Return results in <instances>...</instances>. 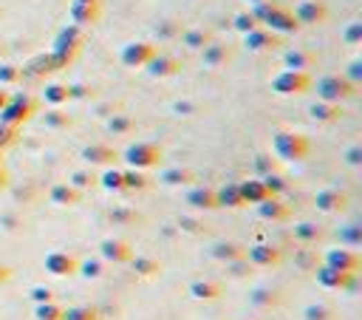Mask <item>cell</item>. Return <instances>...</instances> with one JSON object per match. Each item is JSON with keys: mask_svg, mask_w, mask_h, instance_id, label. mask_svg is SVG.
<instances>
[{"mask_svg": "<svg viewBox=\"0 0 362 320\" xmlns=\"http://www.w3.org/2000/svg\"><path fill=\"white\" fill-rule=\"evenodd\" d=\"M181 35V26L175 23V20H162L159 26H156V37H162V40H173V37H178Z\"/></svg>", "mask_w": 362, "mask_h": 320, "instance_id": "obj_48", "label": "cell"}, {"mask_svg": "<svg viewBox=\"0 0 362 320\" xmlns=\"http://www.w3.org/2000/svg\"><path fill=\"white\" fill-rule=\"evenodd\" d=\"M184 201L193 210H204V213L218 210V201H216V190L213 187H193L190 185V190L184 193Z\"/></svg>", "mask_w": 362, "mask_h": 320, "instance_id": "obj_19", "label": "cell"}, {"mask_svg": "<svg viewBox=\"0 0 362 320\" xmlns=\"http://www.w3.org/2000/svg\"><path fill=\"white\" fill-rule=\"evenodd\" d=\"M102 272H105V261L102 258H88V261H79L77 264V275H82V278H102Z\"/></svg>", "mask_w": 362, "mask_h": 320, "instance_id": "obj_40", "label": "cell"}, {"mask_svg": "<svg viewBox=\"0 0 362 320\" xmlns=\"http://www.w3.org/2000/svg\"><path fill=\"white\" fill-rule=\"evenodd\" d=\"M12 278V270L9 267H3V264H0V283H6Z\"/></svg>", "mask_w": 362, "mask_h": 320, "instance_id": "obj_61", "label": "cell"}, {"mask_svg": "<svg viewBox=\"0 0 362 320\" xmlns=\"http://www.w3.org/2000/svg\"><path fill=\"white\" fill-rule=\"evenodd\" d=\"M247 261L258 270H269V267H278L283 261V250L272 247V244H255V247L247 250Z\"/></svg>", "mask_w": 362, "mask_h": 320, "instance_id": "obj_13", "label": "cell"}, {"mask_svg": "<svg viewBox=\"0 0 362 320\" xmlns=\"http://www.w3.org/2000/svg\"><path fill=\"white\" fill-rule=\"evenodd\" d=\"M79 48H82V35H79V28H77V26L66 28V32H59V37H57V43H54V51H51L54 66L59 68V66L71 63L74 57L79 54Z\"/></svg>", "mask_w": 362, "mask_h": 320, "instance_id": "obj_5", "label": "cell"}, {"mask_svg": "<svg viewBox=\"0 0 362 320\" xmlns=\"http://www.w3.org/2000/svg\"><path fill=\"white\" fill-rule=\"evenodd\" d=\"M297 261H300V267H303V270H312V272L317 270V258H314L309 250H300V252H297Z\"/></svg>", "mask_w": 362, "mask_h": 320, "instance_id": "obj_54", "label": "cell"}, {"mask_svg": "<svg viewBox=\"0 0 362 320\" xmlns=\"http://www.w3.org/2000/svg\"><path fill=\"white\" fill-rule=\"evenodd\" d=\"M156 54V46L147 43V40H133L122 48V54H119V60H122V66L128 68H144L150 60H153Z\"/></svg>", "mask_w": 362, "mask_h": 320, "instance_id": "obj_10", "label": "cell"}, {"mask_svg": "<svg viewBox=\"0 0 362 320\" xmlns=\"http://www.w3.org/2000/svg\"><path fill=\"white\" fill-rule=\"evenodd\" d=\"M68 185L77 187V190H85V187H94L97 185V176L90 170H74L68 176Z\"/></svg>", "mask_w": 362, "mask_h": 320, "instance_id": "obj_47", "label": "cell"}, {"mask_svg": "<svg viewBox=\"0 0 362 320\" xmlns=\"http://www.w3.org/2000/svg\"><path fill=\"white\" fill-rule=\"evenodd\" d=\"M314 207L320 213H340L348 207V196L337 187H323L317 196H314Z\"/></svg>", "mask_w": 362, "mask_h": 320, "instance_id": "obj_16", "label": "cell"}, {"mask_svg": "<svg viewBox=\"0 0 362 320\" xmlns=\"http://www.w3.org/2000/svg\"><path fill=\"white\" fill-rule=\"evenodd\" d=\"M43 125L48 131H66V128L74 125V120H71V113H66L63 108H51V111L43 113Z\"/></svg>", "mask_w": 362, "mask_h": 320, "instance_id": "obj_34", "label": "cell"}, {"mask_svg": "<svg viewBox=\"0 0 362 320\" xmlns=\"http://www.w3.org/2000/svg\"><path fill=\"white\" fill-rule=\"evenodd\" d=\"M309 113H312V120H314V122H323V125L337 122L340 116H343L340 105H334V102H323V100H317V102L309 108Z\"/></svg>", "mask_w": 362, "mask_h": 320, "instance_id": "obj_31", "label": "cell"}, {"mask_svg": "<svg viewBox=\"0 0 362 320\" xmlns=\"http://www.w3.org/2000/svg\"><path fill=\"white\" fill-rule=\"evenodd\" d=\"M71 3H94V6H99V0H71Z\"/></svg>", "mask_w": 362, "mask_h": 320, "instance_id": "obj_62", "label": "cell"}, {"mask_svg": "<svg viewBox=\"0 0 362 320\" xmlns=\"http://www.w3.org/2000/svg\"><path fill=\"white\" fill-rule=\"evenodd\" d=\"M147 187H150V179L144 176V170L125 167V190H147Z\"/></svg>", "mask_w": 362, "mask_h": 320, "instance_id": "obj_43", "label": "cell"}, {"mask_svg": "<svg viewBox=\"0 0 362 320\" xmlns=\"http://www.w3.org/2000/svg\"><path fill=\"white\" fill-rule=\"evenodd\" d=\"M258 210V218H263V221H286L289 218V207L283 205V201L278 198V196H269V198H263L260 205H255Z\"/></svg>", "mask_w": 362, "mask_h": 320, "instance_id": "obj_25", "label": "cell"}, {"mask_svg": "<svg viewBox=\"0 0 362 320\" xmlns=\"http://www.w3.org/2000/svg\"><path fill=\"white\" fill-rule=\"evenodd\" d=\"M272 148H275L278 159L289 162V164H297V162H303L312 151V142L306 133H297V131H280L272 136Z\"/></svg>", "mask_w": 362, "mask_h": 320, "instance_id": "obj_1", "label": "cell"}, {"mask_svg": "<svg viewBox=\"0 0 362 320\" xmlns=\"http://www.w3.org/2000/svg\"><path fill=\"white\" fill-rule=\"evenodd\" d=\"M173 111H175V113H193V111H196V105H193V102H175V105H173Z\"/></svg>", "mask_w": 362, "mask_h": 320, "instance_id": "obj_59", "label": "cell"}, {"mask_svg": "<svg viewBox=\"0 0 362 320\" xmlns=\"http://www.w3.org/2000/svg\"><path fill=\"white\" fill-rule=\"evenodd\" d=\"M63 320H99V312L94 306H68L63 309Z\"/></svg>", "mask_w": 362, "mask_h": 320, "instance_id": "obj_45", "label": "cell"}, {"mask_svg": "<svg viewBox=\"0 0 362 320\" xmlns=\"http://www.w3.org/2000/svg\"><path fill=\"white\" fill-rule=\"evenodd\" d=\"M147 74L150 77H156V79H167V77H175L178 71H181V63H178V57H173V54H153V60H150L147 66Z\"/></svg>", "mask_w": 362, "mask_h": 320, "instance_id": "obj_17", "label": "cell"}, {"mask_svg": "<svg viewBox=\"0 0 362 320\" xmlns=\"http://www.w3.org/2000/svg\"><path fill=\"white\" fill-rule=\"evenodd\" d=\"M17 79H20V66H15V63H3V66H0V85H12Z\"/></svg>", "mask_w": 362, "mask_h": 320, "instance_id": "obj_49", "label": "cell"}, {"mask_svg": "<svg viewBox=\"0 0 362 320\" xmlns=\"http://www.w3.org/2000/svg\"><path fill=\"white\" fill-rule=\"evenodd\" d=\"M255 167H258V173H260V179L278 170V164H275V162H269V156H258V159H255Z\"/></svg>", "mask_w": 362, "mask_h": 320, "instance_id": "obj_53", "label": "cell"}, {"mask_svg": "<svg viewBox=\"0 0 362 320\" xmlns=\"http://www.w3.org/2000/svg\"><path fill=\"white\" fill-rule=\"evenodd\" d=\"M323 264L340 272H359L362 270V258L356 255V250L348 247H331L328 252H323Z\"/></svg>", "mask_w": 362, "mask_h": 320, "instance_id": "obj_8", "label": "cell"}, {"mask_svg": "<svg viewBox=\"0 0 362 320\" xmlns=\"http://www.w3.org/2000/svg\"><path fill=\"white\" fill-rule=\"evenodd\" d=\"M280 298H283V295L278 292V289H272V286H258V289H252V295H249V301H252L255 306H266V309L278 306Z\"/></svg>", "mask_w": 362, "mask_h": 320, "instance_id": "obj_38", "label": "cell"}, {"mask_svg": "<svg viewBox=\"0 0 362 320\" xmlns=\"http://www.w3.org/2000/svg\"><path fill=\"white\" fill-rule=\"evenodd\" d=\"M128 264H131V270L139 275V278H153L162 267H159V261L156 258H150V255H133L131 261H128Z\"/></svg>", "mask_w": 362, "mask_h": 320, "instance_id": "obj_35", "label": "cell"}, {"mask_svg": "<svg viewBox=\"0 0 362 320\" xmlns=\"http://www.w3.org/2000/svg\"><path fill=\"white\" fill-rule=\"evenodd\" d=\"M105 264H128V261L133 258V250L125 238H102L99 241V255Z\"/></svg>", "mask_w": 362, "mask_h": 320, "instance_id": "obj_11", "label": "cell"}, {"mask_svg": "<svg viewBox=\"0 0 362 320\" xmlns=\"http://www.w3.org/2000/svg\"><path fill=\"white\" fill-rule=\"evenodd\" d=\"M68 91H71V100H88V97H94V88H90V85H68Z\"/></svg>", "mask_w": 362, "mask_h": 320, "instance_id": "obj_55", "label": "cell"}, {"mask_svg": "<svg viewBox=\"0 0 362 320\" xmlns=\"http://www.w3.org/2000/svg\"><path fill=\"white\" fill-rule=\"evenodd\" d=\"M111 221H113V224H133V221H139V216H136L133 210H128V207H116V210L111 213Z\"/></svg>", "mask_w": 362, "mask_h": 320, "instance_id": "obj_50", "label": "cell"}, {"mask_svg": "<svg viewBox=\"0 0 362 320\" xmlns=\"http://www.w3.org/2000/svg\"><path fill=\"white\" fill-rule=\"evenodd\" d=\"M105 128H108V133H113V136H128V133L136 128V122L131 120L128 113H111L108 122H105Z\"/></svg>", "mask_w": 362, "mask_h": 320, "instance_id": "obj_37", "label": "cell"}, {"mask_svg": "<svg viewBox=\"0 0 362 320\" xmlns=\"http://www.w3.org/2000/svg\"><path fill=\"white\" fill-rule=\"evenodd\" d=\"M337 238H340V247L359 250V247H362V227H356V224H348V227L337 229Z\"/></svg>", "mask_w": 362, "mask_h": 320, "instance_id": "obj_39", "label": "cell"}, {"mask_svg": "<svg viewBox=\"0 0 362 320\" xmlns=\"http://www.w3.org/2000/svg\"><path fill=\"white\" fill-rule=\"evenodd\" d=\"M292 15L297 17L300 26H317L328 17V9L323 0H300V3L292 9Z\"/></svg>", "mask_w": 362, "mask_h": 320, "instance_id": "obj_15", "label": "cell"}, {"mask_svg": "<svg viewBox=\"0 0 362 320\" xmlns=\"http://www.w3.org/2000/svg\"><path fill=\"white\" fill-rule=\"evenodd\" d=\"M283 66L292 71H312L314 68V54L306 48H292L283 54Z\"/></svg>", "mask_w": 362, "mask_h": 320, "instance_id": "obj_27", "label": "cell"}, {"mask_svg": "<svg viewBox=\"0 0 362 320\" xmlns=\"http://www.w3.org/2000/svg\"><path fill=\"white\" fill-rule=\"evenodd\" d=\"M232 60V48L229 46H224V43H209V46H204L201 48V63L207 66V68H221V66H227Z\"/></svg>", "mask_w": 362, "mask_h": 320, "instance_id": "obj_20", "label": "cell"}, {"mask_svg": "<svg viewBox=\"0 0 362 320\" xmlns=\"http://www.w3.org/2000/svg\"><path fill=\"white\" fill-rule=\"evenodd\" d=\"M309 88H312L309 71H292V68H283L280 74L272 77V91L280 94V97H297V94H306Z\"/></svg>", "mask_w": 362, "mask_h": 320, "instance_id": "obj_4", "label": "cell"}, {"mask_svg": "<svg viewBox=\"0 0 362 320\" xmlns=\"http://www.w3.org/2000/svg\"><path fill=\"white\" fill-rule=\"evenodd\" d=\"M159 182L164 185V187H190V185H196V170H190V167H164L162 173H159Z\"/></svg>", "mask_w": 362, "mask_h": 320, "instance_id": "obj_21", "label": "cell"}, {"mask_svg": "<svg viewBox=\"0 0 362 320\" xmlns=\"http://www.w3.org/2000/svg\"><path fill=\"white\" fill-rule=\"evenodd\" d=\"M82 162L85 164H99V167H111L116 162V151L108 148V144L97 142V144H88V148H82Z\"/></svg>", "mask_w": 362, "mask_h": 320, "instance_id": "obj_24", "label": "cell"}, {"mask_svg": "<svg viewBox=\"0 0 362 320\" xmlns=\"http://www.w3.org/2000/svg\"><path fill=\"white\" fill-rule=\"evenodd\" d=\"M3 185H6V173H3V170H0V187H3Z\"/></svg>", "mask_w": 362, "mask_h": 320, "instance_id": "obj_63", "label": "cell"}, {"mask_svg": "<svg viewBox=\"0 0 362 320\" xmlns=\"http://www.w3.org/2000/svg\"><path fill=\"white\" fill-rule=\"evenodd\" d=\"M221 292H224V286L218 281H213V278H196L190 283V295L196 301H218Z\"/></svg>", "mask_w": 362, "mask_h": 320, "instance_id": "obj_26", "label": "cell"}, {"mask_svg": "<svg viewBox=\"0 0 362 320\" xmlns=\"http://www.w3.org/2000/svg\"><path fill=\"white\" fill-rule=\"evenodd\" d=\"M35 317H37V320H63V306H59L57 301L37 303V306H35Z\"/></svg>", "mask_w": 362, "mask_h": 320, "instance_id": "obj_44", "label": "cell"}, {"mask_svg": "<svg viewBox=\"0 0 362 320\" xmlns=\"http://www.w3.org/2000/svg\"><path fill=\"white\" fill-rule=\"evenodd\" d=\"M28 298H32L35 303H48V301H54V292L48 286H35L32 292H28Z\"/></svg>", "mask_w": 362, "mask_h": 320, "instance_id": "obj_51", "label": "cell"}, {"mask_svg": "<svg viewBox=\"0 0 362 320\" xmlns=\"http://www.w3.org/2000/svg\"><path fill=\"white\" fill-rule=\"evenodd\" d=\"M303 317L306 320H337V312L331 306H325V303H309L303 309Z\"/></svg>", "mask_w": 362, "mask_h": 320, "instance_id": "obj_42", "label": "cell"}, {"mask_svg": "<svg viewBox=\"0 0 362 320\" xmlns=\"http://www.w3.org/2000/svg\"><path fill=\"white\" fill-rule=\"evenodd\" d=\"M216 201H218V210H240L244 207V198H240L238 185H224L216 190Z\"/></svg>", "mask_w": 362, "mask_h": 320, "instance_id": "obj_33", "label": "cell"}, {"mask_svg": "<svg viewBox=\"0 0 362 320\" xmlns=\"http://www.w3.org/2000/svg\"><path fill=\"white\" fill-rule=\"evenodd\" d=\"M37 111V102L35 97H12L9 105L0 111V122L3 125H12V128H20L23 122H28Z\"/></svg>", "mask_w": 362, "mask_h": 320, "instance_id": "obj_6", "label": "cell"}, {"mask_svg": "<svg viewBox=\"0 0 362 320\" xmlns=\"http://www.w3.org/2000/svg\"><path fill=\"white\" fill-rule=\"evenodd\" d=\"M43 100H46V105H51V108H63V105L71 100L68 82H46V88H43Z\"/></svg>", "mask_w": 362, "mask_h": 320, "instance_id": "obj_30", "label": "cell"}, {"mask_svg": "<svg viewBox=\"0 0 362 320\" xmlns=\"http://www.w3.org/2000/svg\"><path fill=\"white\" fill-rule=\"evenodd\" d=\"M77 264H79L77 255H71L66 250H51L43 258V267H46V272L51 278H74L77 275Z\"/></svg>", "mask_w": 362, "mask_h": 320, "instance_id": "obj_7", "label": "cell"}, {"mask_svg": "<svg viewBox=\"0 0 362 320\" xmlns=\"http://www.w3.org/2000/svg\"><path fill=\"white\" fill-rule=\"evenodd\" d=\"M209 255H213L216 261H221V264H232V261L247 258V247L238 244V241H216L213 247H209Z\"/></svg>", "mask_w": 362, "mask_h": 320, "instance_id": "obj_23", "label": "cell"}, {"mask_svg": "<svg viewBox=\"0 0 362 320\" xmlns=\"http://www.w3.org/2000/svg\"><path fill=\"white\" fill-rule=\"evenodd\" d=\"M314 88H317V97L323 102H334V105L356 97V85L343 74H323Z\"/></svg>", "mask_w": 362, "mask_h": 320, "instance_id": "obj_2", "label": "cell"}, {"mask_svg": "<svg viewBox=\"0 0 362 320\" xmlns=\"http://www.w3.org/2000/svg\"><path fill=\"white\" fill-rule=\"evenodd\" d=\"M260 182H263V187H266V193H269V196H283V193H286V187H289V182H286V176H283L280 170L269 173V176H263Z\"/></svg>", "mask_w": 362, "mask_h": 320, "instance_id": "obj_41", "label": "cell"}, {"mask_svg": "<svg viewBox=\"0 0 362 320\" xmlns=\"http://www.w3.org/2000/svg\"><path fill=\"white\" fill-rule=\"evenodd\" d=\"M238 190H240V198H244V207L247 205H260L263 198H269L266 187L260 179H247V182H238Z\"/></svg>", "mask_w": 362, "mask_h": 320, "instance_id": "obj_29", "label": "cell"}, {"mask_svg": "<svg viewBox=\"0 0 362 320\" xmlns=\"http://www.w3.org/2000/svg\"><path fill=\"white\" fill-rule=\"evenodd\" d=\"M15 139H17V128L0 122V148H6V144H12Z\"/></svg>", "mask_w": 362, "mask_h": 320, "instance_id": "obj_52", "label": "cell"}, {"mask_svg": "<svg viewBox=\"0 0 362 320\" xmlns=\"http://www.w3.org/2000/svg\"><path fill=\"white\" fill-rule=\"evenodd\" d=\"M178 227H181V229H190V232H201V224H198V221H193V218H181V221H178Z\"/></svg>", "mask_w": 362, "mask_h": 320, "instance_id": "obj_58", "label": "cell"}, {"mask_svg": "<svg viewBox=\"0 0 362 320\" xmlns=\"http://www.w3.org/2000/svg\"><path fill=\"white\" fill-rule=\"evenodd\" d=\"M122 159L133 170H153L162 164V148L153 142H131L122 153Z\"/></svg>", "mask_w": 362, "mask_h": 320, "instance_id": "obj_3", "label": "cell"}, {"mask_svg": "<svg viewBox=\"0 0 362 320\" xmlns=\"http://www.w3.org/2000/svg\"><path fill=\"white\" fill-rule=\"evenodd\" d=\"M280 35H275V32H269V28H263V26H258V28H252L249 35H244V46L249 48V51H255V54H263V51H275V48H280Z\"/></svg>", "mask_w": 362, "mask_h": 320, "instance_id": "obj_14", "label": "cell"}, {"mask_svg": "<svg viewBox=\"0 0 362 320\" xmlns=\"http://www.w3.org/2000/svg\"><path fill=\"white\" fill-rule=\"evenodd\" d=\"M263 28H269V32H275V35H294V32H300V23L292 15V9L278 3V9L263 20Z\"/></svg>", "mask_w": 362, "mask_h": 320, "instance_id": "obj_12", "label": "cell"}, {"mask_svg": "<svg viewBox=\"0 0 362 320\" xmlns=\"http://www.w3.org/2000/svg\"><path fill=\"white\" fill-rule=\"evenodd\" d=\"M178 37L184 43V48H190V51H201L204 46L213 43V32H209V28H201V26L187 28V32H181Z\"/></svg>", "mask_w": 362, "mask_h": 320, "instance_id": "obj_28", "label": "cell"}, {"mask_svg": "<svg viewBox=\"0 0 362 320\" xmlns=\"http://www.w3.org/2000/svg\"><path fill=\"white\" fill-rule=\"evenodd\" d=\"M99 9H102V6H94V3H71V20H74L77 26L97 23Z\"/></svg>", "mask_w": 362, "mask_h": 320, "instance_id": "obj_36", "label": "cell"}, {"mask_svg": "<svg viewBox=\"0 0 362 320\" xmlns=\"http://www.w3.org/2000/svg\"><path fill=\"white\" fill-rule=\"evenodd\" d=\"M292 236H294V241H300L303 247H314V244H320L325 238V229L317 221H297L294 229H292Z\"/></svg>", "mask_w": 362, "mask_h": 320, "instance_id": "obj_22", "label": "cell"}, {"mask_svg": "<svg viewBox=\"0 0 362 320\" xmlns=\"http://www.w3.org/2000/svg\"><path fill=\"white\" fill-rule=\"evenodd\" d=\"M99 185H102V190H108V193H122L125 190V167H105L102 170V176L97 179Z\"/></svg>", "mask_w": 362, "mask_h": 320, "instance_id": "obj_32", "label": "cell"}, {"mask_svg": "<svg viewBox=\"0 0 362 320\" xmlns=\"http://www.w3.org/2000/svg\"><path fill=\"white\" fill-rule=\"evenodd\" d=\"M359 40H362V23H351V26L345 28V43L356 46Z\"/></svg>", "mask_w": 362, "mask_h": 320, "instance_id": "obj_56", "label": "cell"}, {"mask_svg": "<svg viewBox=\"0 0 362 320\" xmlns=\"http://www.w3.org/2000/svg\"><path fill=\"white\" fill-rule=\"evenodd\" d=\"M247 3H249V6H255V3H263V0H247Z\"/></svg>", "mask_w": 362, "mask_h": 320, "instance_id": "obj_64", "label": "cell"}, {"mask_svg": "<svg viewBox=\"0 0 362 320\" xmlns=\"http://www.w3.org/2000/svg\"><path fill=\"white\" fill-rule=\"evenodd\" d=\"M258 26H260V23L252 17V12H238V15L232 17V28H235L238 35H249L252 28H258Z\"/></svg>", "mask_w": 362, "mask_h": 320, "instance_id": "obj_46", "label": "cell"}, {"mask_svg": "<svg viewBox=\"0 0 362 320\" xmlns=\"http://www.w3.org/2000/svg\"><path fill=\"white\" fill-rule=\"evenodd\" d=\"M9 100H12V94H9L6 88H0V111H3V108L9 105Z\"/></svg>", "mask_w": 362, "mask_h": 320, "instance_id": "obj_60", "label": "cell"}, {"mask_svg": "<svg viewBox=\"0 0 362 320\" xmlns=\"http://www.w3.org/2000/svg\"><path fill=\"white\" fill-rule=\"evenodd\" d=\"M314 278L323 289H340V292H345V289H356L359 272H340V270H331L323 264L314 270Z\"/></svg>", "mask_w": 362, "mask_h": 320, "instance_id": "obj_9", "label": "cell"}, {"mask_svg": "<svg viewBox=\"0 0 362 320\" xmlns=\"http://www.w3.org/2000/svg\"><path fill=\"white\" fill-rule=\"evenodd\" d=\"M48 201H51V205H57V207H74V205H79V201H82V190L71 187L68 182H59V185L48 187Z\"/></svg>", "mask_w": 362, "mask_h": 320, "instance_id": "obj_18", "label": "cell"}, {"mask_svg": "<svg viewBox=\"0 0 362 320\" xmlns=\"http://www.w3.org/2000/svg\"><path fill=\"white\" fill-rule=\"evenodd\" d=\"M345 162H348L351 167H359V164H362V148H359V144H354V148L345 153Z\"/></svg>", "mask_w": 362, "mask_h": 320, "instance_id": "obj_57", "label": "cell"}]
</instances>
